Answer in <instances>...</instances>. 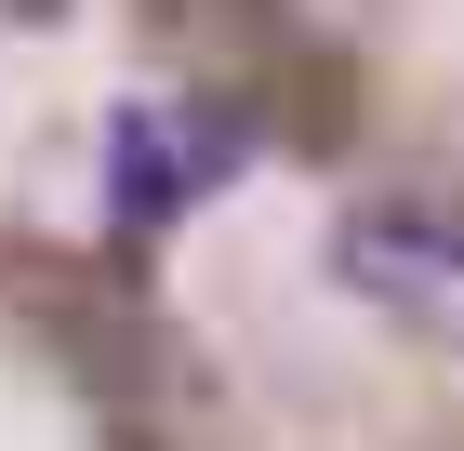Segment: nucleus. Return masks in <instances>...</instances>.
I'll return each instance as SVG.
<instances>
[{
    "label": "nucleus",
    "mask_w": 464,
    "mask_h": 451,
    "mask_svg": "<svg viewBox=\"0 0 464 451\" xmlns=\"http://www.w3.org/2000/svg\"><path fill=\"white\" fill-rule=\"evenodd\" d=\"M332 279L372 306H438L464 292V212L438 200H345L332 212Z\"/></svg>",
    "instance_id": "1"
},
{
    "label": "nucleus",
    "mask_w": 464,
    "mask_h": 451,
    "mask_svg": "<svg viewBox=\"0 0 464 451\" xmlns=\"http://www.w3.org/2000/svg\"><path fill=\"white\" fill-rule=\"evenodd\" d=\"M186 186L199 173H186V146H173V106H120L107 120V200L120 212H173Z\"/></svg>",
    "instance_id": "2"
},
{
    "label": "nucleus",
    "mask_w": 464,
    "mask_h": 451,
    "mask_svg": "<svg viewBox=\"0 0 464 451\" xmlns=\"http://www.w3.org/2000/svg\"><path fill=\"white\" fill-rule=\"evenodd\" d=\"M0 14H27V27H53V14H67V0H0Z\"/></svg>",
    "instance_id": "3"
}]
</instances>
